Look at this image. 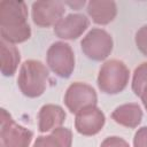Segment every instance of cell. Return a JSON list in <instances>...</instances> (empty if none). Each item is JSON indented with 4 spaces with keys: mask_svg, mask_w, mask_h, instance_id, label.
<instances>
[{
    "mask_svg": "<svg viewBox=\"0 0 147 147\" xmlns=\"http://www.w3.org/2000/svg\"><path fill=\"white\" fill-rule=\"evenodd\" d=\"M28 20V8L23 1L0 2V33L1 40L20 44L31 37Z\"/></svg>",
    "mask_w": 147,
    "mask_h": 147,
    "instance_id": "obj_1",
    "label": "cell"
},
{
    "mask_svg": "<svg viewBox=\"0 0 147 147\" xmlns=\"http://www.w3.org/2000/svg\"><path fill=\"white\" fill-rule=\"evenodd\" d=\"M48 78V69L42 62L38 60H26L20 68L17 85L25 96L37 98L45 92Z\"/></svg>",
    "mask_w": 147,
    "mask_h": 147,
    "instance_id": "obj_2",
    "label": "cell"
},
{
    "mask_svg": "<svg viewBox=\"0 0 147 147\" xmlns=\"http://www.w3.org/2000/svg\"><path fill=\"white\" fill-rule=\"evenodd\" d=\"M130 78L129 68L123 61L111 59L106 61L98 75V86L106 94L121 93L127 85Z\"/></svg>",
    "mask_w": 147,
    "mask_h": 147,
    "instance_id": "obj_3",
    "label": "cell"
},
{
    "mask_svg": "<svg viewBox=\"0 0 147 147\" xmlns=\"http://www.w3.org/2000/svg\"><path fill=\"white\" fill-rule=\"evenodd\" d=\"M1 147H29L33 133L29 129L17 124L6 109H1L0 119Z\"/></svg>",
    "mask_w": 147,
    "mask_h": 147,
    "instance_id": "obj_4",
    "label": "cell"
},
{
    "mask_svg": "<svg viewBox=\"0 0 147 147\" xmlns=\"http://www.w3.org/2000/svg\"><path fill=\"white\" fill-rule=\"evenodd\" d=\"M49 69L61 78H69L75 69V54L71 46L64 41L53 42L46 54Z\"/></svg>",
    "mask_w": 147,
    "mask_h": 147,
    "instance_id": "obj_5",
    "label": "cell"
},
{
    "mask_svg": "<svg viewBox=\"0 0 147 147\" xmlns=\"http://www.w3.org/2000/svg\"><path fill=\"white\" fill-rule=\"evenodd\" d=\"M83 53L93 61H103L113 51V38L103 29L93 28L80 41Z\"/></svg>",
    "mask_w": 147,
    "mask_h": 147,
    "instance_id": "obj_6",
    "label": "cell"
},
{
    "mask_svg": "<svg viewBox=\"0 0 147 147\" xmlns=\"http://www.w3.org/2000/svg\"><path fill=\"white\" fill-rule=\"evenodd\" d=\"M98 96L95 90L83 82L72 83L65 91L64 94V105L68 110L72 114H77L82 109H85L91 106H96Z\"/></svg>",
    "mask_w": 147,
    "mask_h": 147,
    "instance_id": "obj_7",
    "label": "cell"
},
{
    "mask_svg": "<svg viewBox=\"0 0 147 147\" xmlns=\"http://www.w3.org/2000/svg\"><path fill=\"white\" fill-rule=\"evenodd\" d=\"M64 11V2L61 1H36L32 3V20L40 28L55 26Z\"/></svg>",
    "mask_w": 147,
    "mask_h": 147,
    "instance_id": "obj_8",
    "label": "cell"
},
{
    "mask_svg": "<svg viewBox=\"0 0 147 147\" xmlns=\"http://www.w3.org/2000/svg\"><path fill=\"white\" fill-rule=\"evenodd\" d=\"M105 122V114L96 106H91L76 114L75 129L79 134L90 137L99 133L102 130Z\"/></svg>",
    "mask_w": 147,
    "mask_h": 147,
    "instance_id": "obj_9",
    "label": "cell"
},
{
    "mask_svg": "<svg viewBox=\"0 0 147 147\" xmlns=\"http://www.w3.org/2000/svg\"><path fill=\"white\" fill-rule=\"evenodd\" d=\"M90 25L88 18L83 14H69L62 17L54 26L56 37L64 40H72L80 37Z\"/></svg>",
    "mask_w": 147,
    "mask_h": 147,
    "instance_id": "obj_10",
    "label": "cell"
},
{
    "mask_svg": "<svg viewBox=\"0 0 147 147\" xmlns=\"http://www.w3.org/2000/svg\"><path fill=\"white\" fill-rule=\"evenodd\" d=\"M65 121V111L62 107L53 103L45 105L40 108L38 114V130L41 133L52 132L61 127Z\"/></svg>",
    "mask_w": 147,
    "mask_h": 147,
    "instance_id": "obj_11",
    "label": "cell"
},
{
    "mask_svg": "<svg viewBox=\"0 0 147 147\" xmlns=\"http://www.w3.org/2000/svg\"><path fill=\"white\" fill-rule=\"evenodd\" d=\"M87 14L94 23L106 25L114 21L117 14V6L114 1L93 0L87 3Z\"/></svg>",
    "mask_w": 147,
    "mask_h": 147,
    "instance_id": "obj_12",
    "label": "cell"
},
{
    "mask_svg": "<svg viewBox=\"0 0 147 147\" xmlns=\"http://www.w3.org/2000/svg\"><path fill=\"white\" fill-rule=\"evenodd\" d=\"M111 118L119 125L134 129L142 119V110L138 103H124L115 108Z\"/></svg>",
    "mask_w": 147,
    "mask_h": 147,
    "instance_id": "obj_13",
    "label": "cell"
},
{
    "mask_svg": "<svg viewBox=\"0 0 147 147\" xmlns=\"http://www.w3.org/2000/svg\"><path fill=\"white\" fill-rule=\"evenodd\" d=\"M72 132L68 127H57L49 134L39 136L32 147H71Z\"/></svg>",
    "mask_w": 147,
    "mask_h": 147,
    "instance_id": "obj_14",
    "label": "cell"
},
{
    "mask_svg": "<svg viewBox=\"0 0 147 147\" xmlns=\"http://www.w3.org/2000/svg\"><path fill=\"white\" fill-rule=\"evenodd\" d=\"M1 72L3 76H13L20 64L21 55L18 48L5 40H1Z\"/></svg>",
    "mask_w": 147,
    "mask_h": 147,
    "instance_id": "obj_15",
    "label": "cell"
},
{
    "mask_svg": "<svg viewBox=\"0 0 147 147\" xmlns=\"http://www.w3.org/2000/svg\"><path fill=\"white\" fill-rule=\"evenodd\" d=\"M147 86V62L141 63L134 69L132 77V91L136 95H140L141 91Z\"/></svg>",
    "mask_w": 147,
    "mask_h": 147,
    "instance_id": "obj_16",
    "label": "cell"
},
{
    "mask_svg": "<svg viewBox=\"0 0 147 147\" xmlns=\"http://www.w3.org/2000/svg\"><path fill=\"white\" fill-rule=\"evenodd\" d=\"M136 45L138 49L147 56V25L141 26L136 33Z\"/></svg>",
    "mask_w": 147,
    "mask_h": 147,
    "instance_id": "obj_17",
    "label": "cell"
},
{
    "mask_svg": "<svg viewBox=\"0 0 147 147\" xmlns=\"http://www.w3.org/2000/svg\"><path fill=\"white\" fill-rule=\"evenodd\" d=\"M100 147H130V146H129L127 141L124 140L123 138L113 136V137L106 138V139L101 142Z\"/></svg>",
    "mask_w": 147,
    "mask_h": 147,
    "instance_id": "obj_18",
    "label": "cell"
},
{
    "mask_svg": "<svg viewBox=\"0 0 147 147\" xmlns=\"http://www.w3.org/2000/svg\"><path fill=\"white\" fill-rule=\"evenodd\" d=\"M133 147H147V126H142L136 132Z\"/></svg>",
    "mask_w": 147,
    "mask_h": 147,
    "instance_id": "obj_19",
    "label": "cell"
},
{
    "mask_svg": "<svg viewBox=\"0 0 147 147\" xmlns=\"http://www.w3.org/2000/svg\"><path fill=\"white\" fill-rule=\"evenodd\" d=\"M85 3H86L85 1H65L64 2V5L71 7L72 9H76V10H79L82 7L85 6Z\"/></svg>",
    "mask_w": 147,
    "mask_h": 147,
    "instance_id": "obj_20",
    "label": "cell"
},
{
    "mask_svg": "<svg viewBox=\"0 0 147 147\" xmlns=\"http://www.w3.org/2000/svg\"><path fill=\"white\" fill-rule=\"evenodd\" d=\"M140 99H141V101H142V105H144V107L146 108V110H147V86L141 91V93H140Z\"/></svg>",
    "mask_w": 147,
    "mask_h": 147,
    "instance_id": "obj_21",
    "label": "cell"
}]
</instances>
